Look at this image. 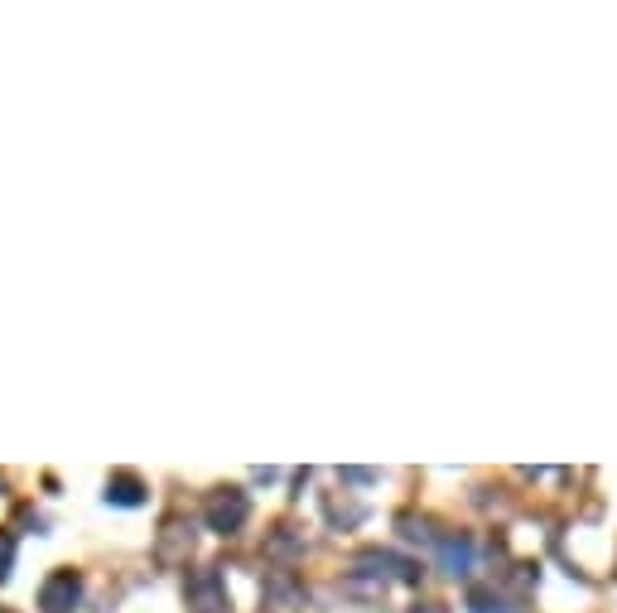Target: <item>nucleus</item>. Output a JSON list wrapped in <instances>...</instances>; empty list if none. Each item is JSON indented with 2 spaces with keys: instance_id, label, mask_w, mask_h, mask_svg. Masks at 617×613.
I'll return each instance as SVG.
<instances>
[{
  "instance_id": "nucleus-1",
  "label": "nucleus",
  "mask_w": 617,
  "mask_h": 613,
  "mask_svg": "<svg viewBox=\"0 0 617 613\" xmlns=\"http://www.w3.org/2000/svg\"><path fill=\"white\" fill-rule=\"evenodd\" d=\"M203 522H208L217 536H232V531L246 522V493H237V488L213 493V498L203 502Z\"/></svg>"
},
{
  "instance_id": "nucleus-2",
  "label": "nucleus",
  "mask_w": 617,
  "mask_h": 613,
  "mask_svg": "<svg viewBox=\"0 0 617 613\" xmlns=\"http://www.w3.org/2000/svg\"><path fill=\"white\" fill-rule=\"evenodd\" d=\"M188 613H227V589L213 565L188 575Z\"/></svg>"
},
{
  "instance_id": "nucleus-3",
  "label": "nucleus",
  "mask_w": 617,
  "mask_h": 613,
  "mask_svg": "<svg viewBox=\"0 0 617 613\" xmlns=\"http://www.w3.org/2000/svg\"><path fill=\"white\" fill-rule=\"evenodd\" d=\"M78 594H82L78 575H73V570H58V575H49V580H44V589H39V609H44V613H73Z\"/></svg>"
},
{
  "instance_id": "nucleus-4",
  "label": "nucleus",
  "mask_w": 617,
  "mask_h": 613,
  "mask_svg": "<svg viewBox=\"0 0 617 613\" xmlns=\"http://www.w3.org/2000/svg\"><path fill=\"white\" fill-rule=\"evenodd\" d=\"M188 551H193V531H188L179 517H169L164 531L155 536V560H160V565H188Z\"/></svg>"
},
{
  "instance_id": "nucleus-5",
  "label": "nucleus",
  "mask_w": 617,
  "mask_h": 613,
  "mask_svg": "<svg viewBox=\"0 0 617 613\" xmlns=\"http://www.w3.org/2000/svg\"><path fill=\"white\" fill-rule=\"evenodd\" d=\"M107 502H116V507H140L145 502V483L135 474H111L107 478Z\"/></svg>"
},
{
  "instance_id": "nucleus-6",
  "label": "nucleus",
  "mask_w": 617,
  "mask_h": 613,
  "mask_svg": "<svg viewBox=\"0 0 617 613\" xmlns=\"http://www.w3.org/2000/svg\"><path fill=\"white\" fill-rule=\"evenodd\" d=\"M444 565L458 575V570L468 565V541H449V546H444Z\"/></svg>"
},
{
  "instance_id": "nucleus-7",
  "label": "nucleus",
  "mask_w": 617,
  "mask_h": 613,
  "mask_svg": "<svg viewBox=\"0 0 617 613\" xmlns=\"http://www.w3.org/2000/svg\"><path fill=\"white\" fill-rule=\"evenodd\" d=\"M10 560H15V536H10V531H0V580L10 575Z\"/></svg>"
},
{
  "instance_id": "nucleus-8",
  "label": "nucleus",
  "mask_w": 617,
  "mask_h": 613,
  "mask_svg": "<svg viewBox=\"0 0 617 613\" xmlns=\"http://www.w3.org/2000/svg\"><path fill=\"white\" fill-rule=\"evenodd\" d=\"M473 613H511V604L492 599V594H473Z\"/></svg>"
},
{
  "instance_id": "nucleus-9",
  "label": "nucleus",
  "mask_w": 617,
  "mask_h": 613,
  "mask_svg": "<svg viewBox=\"0 0 617 613\" xmlns=\"http://www.w3.org/2000/svg\"><path fill=\"white\" fill-rule=\"evenodd\" d=\"M415 613H444V609H434V604H430V609H415Z\"/></svg>"
}]
</instances>
